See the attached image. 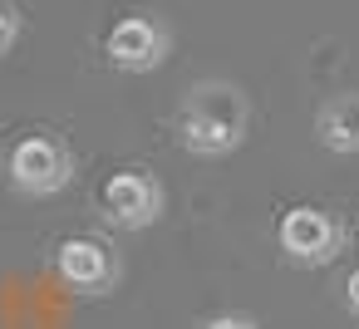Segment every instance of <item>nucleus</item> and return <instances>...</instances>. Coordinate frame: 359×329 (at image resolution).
<instances>
[{
    "mask_svg": "<svg viewBox=\"0 0 359 329\" xmlns=\"http://www.w3.org/2000/svg\"><path fill=\"white\" fill-rule=\"evenodd\" d=\"M15 40H20V15L11 6H0V59L15 50Z\"/></svg>",
    "mask_w": 359,
    "mask_h": 329,
    "instance_id": "8",
    "label": "nucleus"
},
{
    "mask_svg": "<svg viewBox=\"0 0 359 329\" xmlns=\"http://www.w3.org/2000/svg\"><path fill=\"white\" fill-rule=\"evenodd\" d=\"M315 138H320L330 153H339V158L359 153V94H334V99H325L320 113H315Z\"/></svg>",
    "mask_w": 359,
    "mask_h": 329,
    "instance_id": "7",
    "label": "nucleus"
},
{
    "mask_svg": "<svg viewBox=\"0 0 359 329\" xmlns=\"http://www.w3.org/2000/svg\"><path fill=\"white\" fill-rule=\"evenodd\" d=\"M344 300H349V309L359 314V270H354V275L344 280Z\"/></svg>",
    "mask_w": 359,
    "mask_h": 329,
    "instance_id": "10",
    "label": "nucleus"
},
{
    "mask_svg": "<svg viewBox=\"0 0 359 329\" xmlns=\"http://www.w3.org/2000/svg\"><path fill=\"white\" fill-rule=\"evenodd\" d=\"M11 182L25 197H55L74 182V153L55 133H30L11 148Z\"/></svg>",
    "mask_w": 359,
    "mask_h": 329,
    "instance_id": "2",
    "label": "nucleus"
},
{
    "mask_svg": "<svg viewBox=\"0 0 359 329\" xmlns=\"http://www.w3.org/2000/svg\"><path fill=\"white\" fill-rule=\"evenodd\" d=\"M55 270H60V280H65L69 290H79V295H104V290L118 280V255H114L104 241L74 236V241L60 246Z\"/></svg>",
    "mask_w": 359,
    "mask_h": 329,
    "instance_id": "6",
    "label": "nucleus"
},
{
    "mask_svg": "<svg viewBox=\"0 0 359 329\" xmlns=\"http://www.w3.org/2000/svg\"><path fill=\"white\" fill-rule=\"evenodd\" d=\"M246 94L236 84H222V79H207L197 84L187 99H182V113H177V133H182V148L197 153V158H226L246 143Z\"/></svg>",
    "mask_w": 359,
    "mask_h": 329,
    "instance_id": "1",
    "label": "nucleus"
},
{
    "mask_svg": "<svg viewBox=\"0 0 359 329\" xmlns=\"http://www.w3.org/2000/svg\"><path fill=\"white\" fill-rule=\"evenodd\" d=\"M344 246V231L320 206H290L280 216V251L300 265H330Z\"/></svg>",
    "mask_w": 359,
    "mask_h": 329,
    "instance_id": "4",
    "label": "nucleus"
},
{
    "mask_svg": "<svg viewBox=\"0 0 359 329\" xmlns=\"http://www.w3.org/2000/svg\"><path fill=\"white\" fill-rule=\"evenodd\" d=\"M207 329H256V319L251 314H217V319H207Z\"/></svg>",
    "mask_w": 359,
    "mask_h": 329,
    "instance_id": "9",
    "label": "nucleus"
},
{
    "mask_svg": "<svg viewBox=\"0 0 359 329\" xmlns=\"http://www.w3.org/2000/svg\"><path fill=\"white\" fill-rule=\"evenodd\" d=\"M104 211L123 231H143L163 216V187L148 172H114L104 182Z\"/></svg>",
    "mask_w": 359,
    "mask_h": 329,
    "instance_id": "5",
    "label": "nucleus"
},
{
    "mask_svg": "<svg viewBox=\"0 0 359 329\" xmlns=\"http://www.w3.org/2000/svg\"><path fill=\"white\" fill-rule=\"evenodd\" d=\"M104 50H109V64L114 69H123V74H153L168 59L172 35H168V25L158 15H128V20H118L109 30Z\"/></svg>",
    "mask_w": 359,
    "mask_h": 329,
    "instance_id": "3",
    "label": "nucleus"
}]
</instances>
